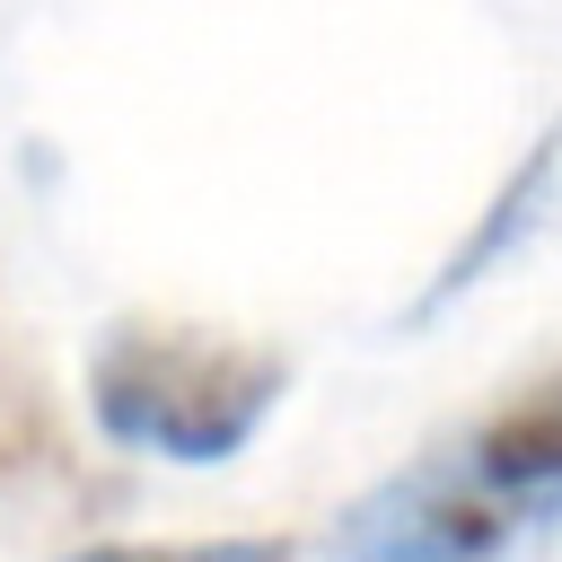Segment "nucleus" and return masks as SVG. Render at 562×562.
<instances>
[{"mask_svg": "<svg viewBox=\"0 0 562 562\" xmlns=\"http://www.w3.org/2000/svg\"><path fill=\"white\" fill-rule=\"evenodd\" d=\"M544 527H562V369L386 465L334 518V562H509Z\"/></svg>", "mask_w": 562, "mask_h": 562, "instance_id": "1", "label": "nucleus"}, {"mask_svg": "<svg viewBox=\"0 0 562 562\" xmlns=\"http://www.w3.org/2000/svg\"><path fill=\"white\" fill-rule=\"evenodd\" d=\"M281 395H290L281 342L193 316H123L88 351V422L158 465H228L237 448H255Z\"/></svg>", "mask_w": 562, "mask_h": 562, "instance_id": "2", "label": "nucleus"}, {"mask_svg": "<svg viewBox=\"0 0 562 562\" xmlns=\"http://www.w3.org/2000/svg\"><path fill=\"white\" fill-rule=\"evenodd\" d=\"M553 211H562V123H544L536 132V149L509 167V184L465 220V237L439 255V272H430V290L404 307V325H430V316H448L457 299H474L518 246H536L544 228H553Z\"/></svg>", "mask_w": 562, "mask_h": 562, "instance_id": "3", "label": "nucleus"}, {"mask_svg": "<svg viewBox=\"0 0 562 562\" xmlns=\"http://www.w3.org/2000/svg\"><path fill=\"white\" fill-rule=\"evenodd\" d=\"M53 562H290V544L272 536H202V544H79Z\"/></svg>", "mask_w": 562, "mask_h": 562, "instance_id": "4", "label": "nucleus"}]
</instances>
